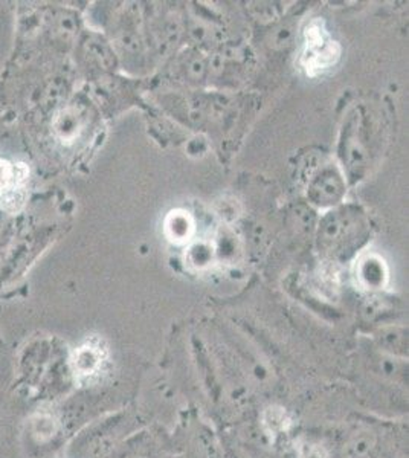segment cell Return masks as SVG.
<instances>
[{
    "label": "cell",
    "instance_id": "6da1fadb",
    "mask_svg": "<svg viewBox=\"0 0 409 458\" xmlns=\"http://www.w3.org/2000/svg\"><path fill=\"white\" fill-rule=\"evenodd\" d=\"M339 47L320 21H313L304 32L302 66L309 75L324 72L332 68L339 58Z\"/></svg>",
    "mask_w": 409,
    "mask_h": 458
},
{
    "label": "cell",
    "instance_id": "7a4b0ae2",
    "mask_svg": "<svg viewBox=\"0 0 409 458\" xmlns=\"http://www.w3.org/2000/svg\"><path fill=\"white\" fill-rule=\"evenodd\" d=\"M107 362V349L99 341H88L73 352L71 365L75 377L89 382L101 375Z\"/></svg>",
    "mask_w": 409,
    "mask_h": 458
},
{
    "label": "cell",
    "instance_id": "3957f363",
    "mask_svg": "<svg viewBox=\"0 0 409 458\" xmlns=\"http://www.w3.org/2000/svg\"><path fill=\"white\" fill-rule=\"evenodd\" d=\"M263 425L269 434H277L290 427V419L281 408H268L263 414Z\"/></svg>",
    "mask_w": 409,
    "mask_h": 458
},
{
    "label": "cell",
    "instance_id": "277c9868",
    "mask_svg": "<svg viewBox=\"0 0 409 458\" xmlns=\"http://www.w3.org/2000/svg\"><path fill=\"white\" fill-rule=\"evenodd\" d=\"M14 165L5 159H0V196L8 193L14 188Z\"/></svg>",
    "mask_w": 409,
    "mask_h": 458
},
{
    "label": "cell",
    "instance_id": "5b68a950",
    "mask_svg": "<svg viewBox=\"0 0 409 458\" xmlns=\"http://www.w3.org/2000/svg\"><path fill=\"white\" fill-rule=\"evenodd\" d=\"M298 458H328L326 449L316 443H302L298 448Z\"/></svg>",
    "mask_w": 409,
    "mask_h": 458
}]
</instances>
